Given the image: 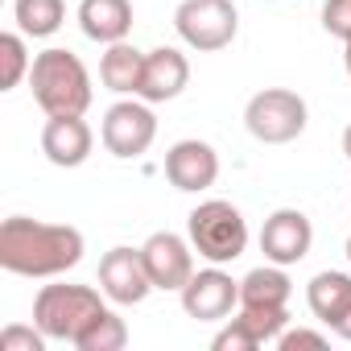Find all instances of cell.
<instances>
[{
	"label": "cell",
	"mask_w": 351,
	"mask_h": 351,
	"mask_svg": "<svg viewBox=\"0 0 351 351\" xmlns=\"http://www.w3.org/2000/svg\"><path fill=\"white\" fill-rule=\"evenodd\" d=\"M165 178L178 191H207L219 178V153L207 141H178L165 153Z\"/></svg>",
	"instance_id": "cell-12"
},
{
	"label": "cell",
	"mask_w": 351,
	"mask_h": 351,
	"mask_svg": "<svg viewBox=\"0 0 351 351\" xmlns=\"http://www.w3.org/2000/svg\"><path fill=\"white\" fill-rule=\"evenodd\" d=\"M277 347L281 351H298V347H326V335H314V330H281L277 335Z\"/></svg>",
	"instance_id": "cell-25"
},
{
	"label": "cell",
	"mask_w": 351,
	"mask_h": 351,
	"mask_svg": "<svg viewBox=\"0 0 351 351\" xmlns=\"http://www.w3.org/2000/svg\"><path fill=\"white\" fill-rule=\"evenodd\" d=\"M42 153L62 169L83 165L91 157V128L83 124V116H50L42 128Z\"/></svg>",
	"instance_id": "cell-15"
},
{
	"label": "cell",
	"mask_w": 351,
	"mask_h": 351,
	"mask_svg": "<svg viewBox=\"0 0 351 351\" xmlns=\"http://www.w3.org/2000/svg\"><path fill=\"white\" fill-rule=\"evenodd\" d=\"M306 302L322 326L339 339H351V277L347 273H318L306 289Z\"/></svg>",
	"instance_id": "cell-13"
},
{
	"label": "cell",
	"mask_w": 351,
	"mask_h": 351,
	"mask_svg": "<svg viewBox=\"0 0 351 351\" xmlns=\"http://www.w3.org/2000/svg\"><path fill=\"white\" fill-rule=\"evenodd\" d=\"M322 29L351 42V0H326L322 5Z\"/></svg>",
	"instance_id": "cell-23"
},
{
	"label": "cell",
	"mask_w": 351,
	"mask_h": 351,
	"mask_svg": "<svg viewBox=\"0 0 351 351\" xmlns=\"http://www.w3.org/2000/svg\"><path fill=\"white\" fill-rule=\"evenodd\" d=\"M244 124L256 141L265 145H285L293 136H302L306 128V99L298 91H285V87H269L261 95L248 99V112H244Z\"/></svg>",
	"instance_id": "cell-5"
},
{
	"label": "cell",
	"mask_w": 351,
	"mask_h": 351,
	"mask_svg": "<svg viewBox=\"0 0 351 351\" xmlns=\"http://www.w3.org/2000/svg\"><path fill=\"white\" fill-rule=\"evenodd\" d=\"M285 302H289V277L281 273V265L252 269L240 281V306L248 310H285Z\"/></svg>",
	"instance_id": "cell-19"
},
{
	"label": "cell",
	"mask_w": 351,
	"mask_h": 351,
	"mask_svg": "<svg viewBox=\"0 0 351 351\" xmlns=\"http://www.w3.org/2000/svg\"><path fill=\"white\" fill-rule=\"evenodd\" d=\"M285 310H248L240 306V314L232 318V326H223L215 335V351H252L265 343H277V335L285 330Z\"/></svg>",
	"instance_id": "cell-14"
},
{
	"label": "cell",
	"mask_w": 351,
	"mask_h": 351,
	"mask_svg": "<svg viewBox=\"0 0 351 351\" xmlns=\"http://www.w3.org/2000/svg\"><path fill=\"white\" fill-rule=\"evenodd\" d=\"M343 153L351 157V124H347V132H343Z\"/></svg>",
	"instance_id": "cell-26"
},
{
	"label": "cell",
	"mask_w": 351,
	"mask_h": 351,
	"mask_svg": "<svg viewBox=\"0 0 351 351\" xmlns=\"http://www.w3.org/2000/svg\"><path fill=\"white\" fill-rule=\"evenodd\" d=\"M191 244L199 248V256H207L211 265H228V261H240L244 248H248V223L244 215L223 203V199H211V203H199L191 211Z\"/></svg>",
	"instance_id": "cell-4"
},
{
	"label": "cell",
	"mask_w": 351,
	"mask_h": 351,
	"mask_svg": "<svg viewBox=\"0 0 351 351\" xmlns=\"http://www.w3.org/2000/svg\"><path fill=\"white\" fill-rule=\"evenodd\" d=\"M173 25H178L186 46H195L203 54H215V50L232 46V38L240 29V17L232 9V0H182L178 13H173Z\"/></svg>",
	"instance_id": "cell-6"
},
{
	"label": "cell",
	"mask_w": 351,
	"mask_h": 351,
	"mask_svg": "<svg viewBox=\"0 0 351 351\" xmlns=\"http://www.w3.org/2000/svg\"><path fill=\"white\" fill-rule=\"evenodd\" d=\"M83 261V232L13 215L0 223V269L17 277H58Z\"/></svg>",
	"instance_id": "cell-1"
},
{
	"label": "cell",
	"mask_w": 351,
	"mask_h": 351,
	"mask_svg": "<svg viewBox=\"0 0 351 351\" xmlns=\"http://www.w3.org/2000/svg\"><path fill=\"white\" fill-rule=\"evenodd\" d=\"M347 75H351V42H347Z\"/></svg>",
	"instance_id": "cell-27"
},
{
	"label": "cell",
	"mask_w": 351,
	"mask_h": 351,
	"mask_svg": "<svg viewBox=\"0 0 351 351\" xmlns=\"http://www.w3.org/2000/svg\"><path fill=\"white\" fill-rule=\"evenodd\" d=\"M99 285L120 306L145 302L149 289H153V277L145 269L141 248H112V252H104V261H99Z\"/></svg>",
	"instance_id": "cell-9"
},
{
	"label": "cell",
	"mask_w": 351,
	"mask_h": 351,
	"mask_svg": "<svg viewBox=\"0 0 351 351\" xmlns=\"http://www.w3.org/2000/svg\"><path fill=\"white\" fill-rule=\"evenodd\" d=\"M0 58H5V71H0V91H13L21 83V75L34 66L29 54H25L21 34H5V38H0Z\"/></svg>",
	"instance_id": "cell-22"
},
{
	"label": "cell",
	"mask_w": 351,
	"mask_h": 351,
	"mask_svg": "<svg viewBox=\"0 0 351 351\" xmlns=\"http://www.w3.org/2000/svg\"><path fill=\"white\" fill-rule=\"evenodd\" d=\"M310 244H314V228H310V219H306L302 211H293V207L273 211V215L265 219V228H261V252H265V261H273V265H281V269L306 261Z\"/></svg>",
	"instance_id": "cell-8"
},
{
	"label": "cell",
	"mask_w": 351,
	"mask_h": 351,
	"mask_svg": "<svg viewBox=\"0 0 351 351\" xmlns=\"http://www.w3.org/2000/svg\"><path fill=\"white\" fill-rule=\"evenodd\" d=\"M79 25L91 42H124L132 29V5L128 0H83L79 5Z\"/></svg>",
	"instance_id": "cell-17"
},
{
	"label": "cell",
	"mask_w": 351,
	"mask_h": 351,
	"mask_svg": "<svg viewBox=\"0 0 351 351\" xmlns=\"http://www.w3.org/2000/svg\"><path fill=\"white\" fill-rule=\"evenodd\" d=\"M124 343H128V326H124V318H116L112 310H104V314L75 339L79 351H120Z\"/></svg>",
	"instance_id": "cell-21"
},
{
	"label": "cell",
	"mask_w": 351,
	"mask_h": 351,
	"mask_svg": "<svg viewBox=\"0 0 351 351\" xmlns=\"http://www.w3.org/2000/svg\"><path fill=\"white\" fill-rule=\"evenodd\" d=\"M0 351H46V335H42V326L38 330L9 326V330H0Z\"/></svg>",
	"instance_id": "cell-24"
},
{
	"label": "cell",
	"mask_w": 351,
	"mask_h": 351,
	"mask_svg": "<svg viewBox=\"0 0 351 351\" xmlns=\"http://www.w3.org/2000/svg\"><path fill=\"white\" fill-rule=\"evenodd\" d=\"M157 136V120L145 104L136 99H124V104H112L108 116H104V145L112 157H141Z\"/></svg>",
	"instance_id": "cell-7"
},
{
	"label": "cell",
	"mask_w": 351,
	"mask_h": 351,
	"mask_svg": "<svg viewBox=\"0 0 351 351\" xmlns=\"http://www.w3.org/2000/svg\"><path fill=\"white\" fill-rule=\"evenodd\" d=\"M347 261H351V236H347Z\"/></svg>",
	"instance_id": "cell-28"
},
{
	"label": "cell",
	"mask_w": 351,
	"mask_h": 351,
	"mask_svg": "<svg viewBox=\"0 0 351 351\" xmlns=\"http://www.w3.org/2000/svg\"><path fill=\"white\" fill-rule=\"evenodd\" d=\"M141 256H145V269H149V277H153V289H178V293H182V285L195 277L191 248H186L182 236H173V232L149 236L145 248H141Z\"/></svg>",
	"instance_id": "cell-11"
},
{
	"label": "cell",
	"mask_w": 351,
	"mask_h": 351,
	"mask_svg": "<svg viewBox=\"0 0 351 351\" xmlns=\"http://www.w3.org/2000/svg\"><path fill=\"white\" fill-rule=\"evenodd\" d=\"M191 83V62L178 50H149L145 54V79H141V99L149 104H165L173 95H182V87Z\"/></svg>",
	"instance_id": "cell-16"
},
{
	"label": "cell",
	"mask_w": 351,
	"mask_h": 351,
	"mask_svg": "<svg viewBox=\"0 0 351 351\" xmlns=\"http://www.w3.org/2000/svg\"><path fill=\"white\" fill-rule=\"evenodd\" d=\"M240 302V281H232L223 269H203L182 285V310L199 322H219Z\"/></svg>",
	"instance_id": "cell-10"
},
{
	"label": "cell",
	"mask_w": 351,
	"mask_h": 351,
	"mask_svg": "<svg viewBox=\"0 0 351 351\" xmlns=\"http://www.w3.org/2000/svg\"><path fill=\"white\" fill-rule=\"evenodd\" d=\"M66 17V5L62 0H17V25L25 38H50L58 34Z\"/></svg>",
	"instance_id": "cell-20"
},
{
	"label": "cell",
	"mask_w": 351,
	"mask_h": 351,
	"mask_svg": "<svg viewBox=\"0 0 351 351\" xmlns=\"http://www.w3.org/2000/svg\"><path fill=\"white\" fill-rule=\"evenodd\" d=\"M104 310L108 306L91 285H46L34 298V322L42 326L46 339H62V343H75Z\"/></svg>",
	"instance_id": "cell-3"
},
{
	"label": "cell",
	"mask_w": 351,
	"mask_h": 351,
	"mask_svg": "<svg viewBox=\"0 0 351 351\" xmlns=\"http://www.w3.org/2000/svg\"><path fill=\"white\" fill-rule=\"evenodd\" d=\"M99 79L104 87L120 91V95H141V79H145V54L128 42H112L108 54L99 58Z\"/></svg>",
	"instance_id": "cell-18"
},
{
	"label": "cell",
	"mask_w": 351,
	"mask_h": 351,
	"mask_svg": "<svg viewBox=\"0 0 351 351\" xmlns=\"http://www.w3.org/2000/svg\"><path fill=\"white\" fill-rule=\"evenodd\" d=\"M29 83L46 116H83L91 108V75L71 50H42L29 66Z\"/></svg>",
	"instance_id": "cell-2"
}]
</instances>
